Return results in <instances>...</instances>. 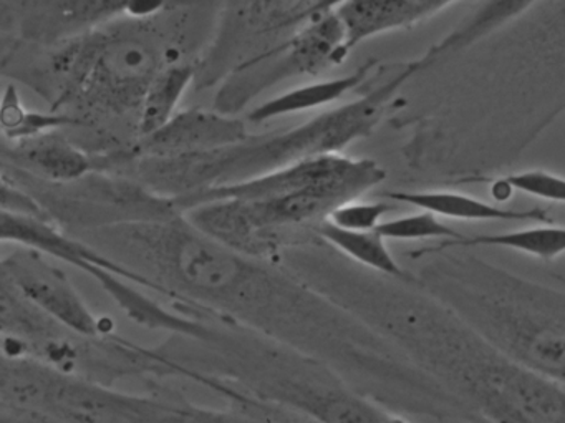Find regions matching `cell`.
<instances>
[{
	"mask_svg": "<svg viewBox=\"0 0 565 423\" xmlns=\"http://www.w3.org/2000/svg\"><path fill=\"white\" fill-rule=\"evenodd\" d=\"M340 299L486 422L565 423V387L502 356L416 279L350 269Z\"/></svg>",
	"mask_w": 565,
	"mask_h": 423,
	"instance_id": "1",
	"label": "cell"
},
{
	"mask_svg": "<svg viewBox=\"0 0 565 423\" xmlns=\"http://www.w3.org/2000/svg\"><path fill=\"white\" fill-rule=\"evenodd\" d=\"M472 251L441 244L412 251L409 257L419 263L416 283L502 356L565 387V290L525 279Z\"/></svg>",
	"mask_w": 565,
	"mask_h": 423,
	"instance_id": "2",
	"label": "cell"
},
{
	"mask_svg": "<svg viewBox=\"0 0 565 423\" xmlns=\"http://www.w3.org/2000/svg\"><path fill=\"white\" fill-rule=\"evenodd\" d=\"M418 72V61L408 62L355 101L284 134L249 137L243 144L207 154L147 158L145 180L153 187L151 190L177 200L207 188L237 183L302 158L340 154L349 145L372 137L393 108L403 107L405 98H399V92Z\"/></svg>",
	"mask_w": 565,
	"mask_h": 423,
	"instance_id": "3",
	"label": "cell"
},
{
	"mask_svg": "<svg viewBox=\"0 0 565 423\" xmlns=\"http://www.w3.org/2000/svg\"><path fill=\"white\" fill-rule=\"evenodd\" d=\"M2 377V410L31 413L38 420L72 422H217L241 420L230 412L196 409L147 396L125 395L11 357Z\"/></svg>",
	"mask_w": 565,
	"mask_h": 423,
	"instance_id": "4",
	"label": "cell"
},
{
	"mask_svg": "<svg viewBox=\"0 0 565 423\" xmlns=\"http://www.w3.org/2000/svg\"><path fill=\"white\" fill-rule=\"evenodd\" d=\"M160 67L161 55L150 39L130 31L75 42L55 65L65 75L68 97L115 114L131 108L140 114L145 95Z\"/></svg>",
	"mask_w": 565,
	"mask_h": 423,
	"instance_id": "5",
	"label": "cell"
},
{
	"mask_svg": "<svg viewBox=\"0 0 565 423\" xmlns=\"http://www.w3.org/2000/svg\"><path fill=\"white\" fill-rule=\"evenodd\" d=\"M42 251L24 246L2 263V279L8 281L29 303L49 319L84 337L107 334L77 293L67 274L42 257Z\"/></svg>",
	"mask_w": 565,
	"mask_h": 423,
	"instance_id": "6",
	"label": "cell"
},
{
	"mask_svg": "<svg viewBox=\"0 0 565 423\" xmlns=\"http://www.w3.org/2000/svg\"><path fill=\"white\" fill-rule=\"evenodd\" d=\"M244 121L227 114L191 110L177 114L161 130L141 138L138 154L151 158H177L207 154L243 144L249 138Z\"/></svg>",
	"mask_w": 565,
	"mask_h": 423,
	"instance_id": "7",
	"label": "cell"
},
{
	"mask_svg": "<svg viewBox=\"0 0 565 423\" xmlns=\"http://www.w3.org/2000/svg\"><path fill=\"white\" fill-rule=\"evenodd\" d=\"M22 31L35 38L65 39L115 15H128L131 0H14Z\"/></svg>",
	"mask_w": 565,
	"mask_h": 423,
	"instance_id": "8",
	"label": "cell"
},
{
	"mask_svg": "<svg viewBox=\"0 0 565 423\" xmlns=\"http://www.w3.org/2000/svg\"><path fill=\"white\" fill-rule=\"evenodd\" d=\"M398 204H409L418 210L431 211L439 218L458 221H492V223H552L548 208L532 207L525 210L504 208L479 200L471 194L452 190H396L380 194Z\"/></svg>",
	"mask_w": 565,
	"mask_h": 423,
	"instance_id": "9",
	"label": "cell"
},
{
	"mask_svg": "<svg viewBox=\"0 0 565 423\" xmlns=\"http://www.w3.org/2000/svg\"><path fill=\"white\" fill-rule=\"evenodd\" d=\"M452 2L456 0H343L337 14L353 49L366 39L408 28Z\"/></svg>",
	"mask_w": 565,
	"mask_h": 423,
	"instance_id": "10",
	"label": "cell"
},
{
	"mask_svg": "<svg viewBox=\"0 0 565 423\" xmlns=\"http://www.w3.org/2000/svg\"><path fill=\"white\" fill-rule=\"evenodd\" d=\"M375 68V62L362 65L345 77L329 78V81L310 82L290 88L270 101L264 102L259 107L250 112L249 120L260 125L264 121L276 118L289 117V115L303 114V112L320 110L335 102L342 101L350 92L359 88L369 81L370 74Z\"/></svg>",
	"mask_w": 565,
	"mask_h": 423,
	"instance_id": "11",
	"label": "cell"
},
{
	"mask_svg": "<svg viewBox=\"0 0 565 423\" xmlns=\"http://www.w3.org/2000/svg\"><path fill=\"white\" fill-rule=\"evenodd\" d=\"M14 158L39 177L57 183H72L94 171L95 160L61 135H42L19 141Z\"/></svg>",
	"mask_w": 565,
	"mask_h": 423,
	"instance_id": "12",
	"label": "cell"
},
{
	"mask_svg": "<svg viewBox=\"0 0 565 423\" xmlns=\"http://www.w3.org/2000/svg\"><path fill=\"white\" fill-rule=\"evenodd\" d=\"M317 236L352 263L395 279L413 281L415 273L405 269L388 250V241L376 230L356 231L335 226L329 221L316 224Z\"/></svg>",
	"mask_w": 565,
	"mask_h": 423,
	"instance_id": "13",
	"label": "cell"
},
{
	"mask_svg": "<svg viewBox=\"0 0 565 423\" xmlns=\"http://www.w3.org/2000/svg\"><path fill=\"white\" fill-rule=\"evenodd\" d=\"M441 246L499 247L515 253L527 254L535 260L551 261L565 254V226L552 223H537L535 226L521 228V230L504 231V233L478 234V236L456 237V240L438 241Z\"/></svg>",
	"mask_w": 565,
	"mask_h": 423,
	"instance_id": "14",
	"label": "cell"
},
{
	"mask_svg": "<svg viewBox=\"0 0 565 423\" xmlns=\"http://www.w3.org/2000/svg\"><path fill=\"white\" fill-rule=\"evenodd\" d=\"M191 65L170 64L161 68L145 95L138 118V137L145 138L161 130L177 115L188 87L193 84Z\"/></svg>",
	"mask_w": 565,
	"mask_h": 423,
	"instance_id": "15",
	"label": "cell"
},
{
	"mask_svg": "<svg viewBox=\"0 0 565 423\" xmlns=\"http://www.w3.org/2000/svg\"><path fill=\"white\" fill-rule=\"evenodd\" d=\"M0 121H2L6 137L9 140L18 141V144L52 134L62 127L82 125V121L71 114H61V112L45 114V112H35L24 107L14 85L6 87Z\"/></svg>",
	"mask_w": 565,
	"mask_h": 423,
	"instance_id": "16",
	"label": "cell"
},
{
	"mask_svg": "<svg viewBox=\"0 0 565 423\" xmlns=\"http://www.w3.org/2000/svg\"><path fill=\"white\" fill-rule=\"evenodd\" d=\"M481 183L491 187L495 200H504L512 191L547 201V203L565 204V177L545 170L519 171V173L486 175V177L465 178L452 184Z\"/></svg>",
	"mask_w": 565,
	"mask_h": 423,
	"instance_id": "17",
	"label": "cell"
},
{
	"mask_svg": "<svg viewBox=\"0 0 565 423\" xmlns=\"http://www.w3.org/2000/svg\"><path fill=\"white\" fill-rule=\"evenodd\" d=\"M386 241L456 240L462 234L448 226L431 211L419 210L405 216L382 221L376 228Z\"/></svg>",
	"mask_w": 565,
	"mask_h": 423,
	"instance_id": "18",
	"label": "cell"
},
{
	"mask_svg": "<svg viewBox=\"0 0 565 423\" xmlns=\"http://www.w3.org/2000/svg\"><path fill=\"white\" fill-rule=\"evenodd\" d=\"M398 203L382 198L379 201L352 200L340 204L327 216L329 223L345 230L370 231L376 230L386 214L396 210Z\"/></svg>",
	"mask_w": 565,
	"mask_h": 423,
	"instance_id": "19",
	"label": "cell"
},
{
	"mask_svg": "<svg viewBox=\"0 0 565 423\" xmlns=\"http://www.w3.org/2000/svg\"><path fill=\"white\" fill-rule=\"evenodd\" d=\"M2 211L22 214V216L47 218V220H51L34 198L29 197L28 193L18 190L15 187H9L6 181L4 187H2Z\"/></svg>",
	"mask_w": 565,
	"mask_h": 423,
	"instance_id": "20",
	"label": "cell"
},
{
	"mask_svg": "<svg viewBox=\"0 0 565 423\" xmlns=\"http://www.w3.org/2000/svg\"><path fill=\"white\" fill-rule=\"evenodd\" d=\"M554 277L562 284V286H565V276H562V274H554Z\"/></svg>",
	"mask_w": 565,
	"mask_h": 423,
	"instance_id": "21",
	"label": "cell"
}]
</instances>
